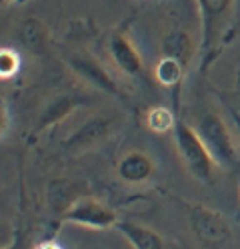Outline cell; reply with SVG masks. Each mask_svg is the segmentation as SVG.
Returning <instances> with one entry per match:
<instances>
[{"mask_svg":"<svg viewBox=\"0 0 240 249\" xmlns=\"http://www.w3.org/2000/svg\"><path fill=\"white\" fill-rule=\"evenodd\" d=\"M232 0H198L202 16V50L208 52L222 30V22L228 16Z\"/></svg>","mask_w":240,"mask_h":249,"instance_id":"5b68a950","label":"cell"},{"mask_svg":"<svg viewBox=\"0 0 240 249\" xmlns=\"http://www.w3.org/2000/svg\"><path fill=\"white\" fill-rule=\"evenodd\" d=\"M116 172H118V178L124 183L138 185V183H144L152 178L154 161L148 154L140 152V150H132V152H128V154H124L122 158H120Z\"/></svg>","mask_w":240,"mask_h":249,"instance_id":"52a82bcc","label":"cell"},{"mask_svg":"<svg viewBox=\"0 0 240 249\" xmlns=\"http://www.w3.org/2000/svg\"><path fill=\"white\" fill-rule=\"evenodd\" d=\"M174 114L164 106H154L146 112V128L154 134H168L176 126Z\"/></svg>","mask_w":240,"mask_h":249,"instance_id":"4fadbf2b","label":"cell"},{"mask_svg":"<svg viewBox=\"0 0 240 249\" xmlns=\"http://www.w3.org/2000/svg\"><path fill=\"white\" fill-rule=\"evenodd\" d=\"M116 230L130 243L132 249H164L162 235L146 225H140L136 221H120L118 219Z\"/></svg>","mask_w":240,"mask_h":249,"instance_id":"ba28073f","label":"cell"},{"mask_svg":"<svg viewBox=\"0 0 240 249\" xmlns=\"http://www.w3.org/2000/svg\"><path fill=\"white\" fill-rule=\"evenodd\" d=\"M18 70H20V56L14 50H10V48L0 50V78L8 80Z\"/></svg>","mask_w":240,"mask_h":249,"instance_id":"2e32d148","label":"cell"},{"mask_svg":"<svg viewBox=\"0 0 240 249\" xmlns=\"http://www.w3.org/2000/svg\"><path fill=\"white\" fill-rule=\"evenodd\" d=\"M36 249H62L58 243H54V241H44V243H40Z\"/></svg>","mask_w":240,"mask_h":249,"instance_id":"e0dca14e","label":"cell"},{"mask_svg":"<svg viewBox=\"0 0 240 249\" xmlns=\"http://www.w3.org/2000/svg\"><path fill=\"white\" fill-rule=\"evenodd\" d=\"M186 74V66L182 62H178L174 58H168V56H162L156 66H154V78L158 84H162L166 88H172V86H178L180 82H182Z\"/></svg>","mask_w":240,"mask_h":249,"instance_id":"7c38bea8","label":"cell"},{"mask_svg":"<svg viewBox=\"0 0 240 249\" xmlns=\"http://www.w3.org/2000/svg\"><path fill=\"white\" fill-rule=\"evenodd\" d=\"M60 221L90 227V230H108V227H116L118 215L112 207L102 201L94 197H80L72 201V205L60 217Z\"/></svg>","mask_w":240,"mask_h":249,"instance_id":"277c9868","label":"cell"},{"mask_svg":"<svg viewBox=\"0 0 240 249\" xmlns=\"http://www.w3.org/2000/svg\"><path fill=\"white\" fill-rule=\"evenodd\" d=\"M190 230L194 231L196 239L208 249H220L224 247L230 237V225L218 213L206 205H194L190 210Z\"/></svg>","mask_w":240,"mask_h":249,"instance_id":"3957f363","label":"cell"},{"mask_svg":"<svg viewBox=\"0 0 240 249\" xmlns=\"http://www.w3.org/2000/svg\"><path fill=\"white\" fill-rule=\"evenodd\" d=\"M236 118V124H238V130H240V116H234Z\"/></svg>","mask_w":240,"mask_h":249,"instance_id":"d6986e66","label":"cell"},{"mask_svg":"<svg viewBox=\"0 0 240 249\" xmlns=\"http://www.w3.org/2000/svg\"><path fill=\"white\" fill-rule=\"evenodd\" d=\"M70 66L72 70L80 76V78H84L88 84L100 88V90H106L110 94H116V84H114V80L108 76V72L98 64V62H94L92 58H86V56H74L70 60Z\"/></svg>","mask_w":240,"mask_h":249,"instance_id":"9c48e42d","label":"cell"},{"mask_svg":"<svg viewBox=\"0 0 240 249\" xmlns=\"http://www.w3.org/2000/svg\"><path fill=\"white\" fill-rule=\"evenodd\" d=\"M196 130L200 138H202L204 146L208 148L212 160L216 161V165L230 170L236 163V148L224 120L218 114H204Z\"/></svg>","mask_w":240,"mask_h":249,"instance_id":"7a4b0ae2","label":"cell"},{"mask_svg":"<svg viewBox=\"0 0 240 249\" xmlns=\"http://www.w3.org/2000/svg\"><path fill=\"white\" fill-rule=\"evenodd\" d=\"M74 108V100L70 98H58L56 102H52L50 106L46 108L44 116H42V122H40V126H48V124H54V122H60L62 118H66L70 114V110Z\"/></svg>","mask_w":240,"mask_h":249,"instance_id":"9a60e30c","label":"cell"},{"mask_svg":"<svg viewBox=\"0 0 240 249\" xmlns=\"http://www.w3.org/2000/svg\"><path fill=\"white\" fill-rule=\"evenodd\" d=\"M0 2H2V6H8V4H12L14 0H0Z\"/></svg>","mask_w":240,"mask_h":249,"instance_id":"ac0fdd59","label":"cell"},{"mask_svg":"<svg viewBox=\"0 0 240 249\" xmlns=\"http://www.w3.org/2000/svg\"><path fill=\"white\" fill-rule=\"evenodd\" d=\"M44 26L42 22H38L34 18H28L26 22H22V42L26 44V48H30L32 52H40L44 48Z\"/></svg>","mask_w":240,"mask_h":249,"instance_id":"5bb4252c","label":"cell"},{"mask_svg":"<svg viewBox=\"0 0 240 249\" xmlns=\"http://www.w3.org/2000/svg\"><path fill=\"white\" fill-rule=\"evenodd\" d=\"M108 52L110 58L114 62V66L122 72L124 76H140L142 74V58H140L138 50L134 48V44L124 36V34H112L108 40Z\"/></svg>","mask_w":240,"mask_h":249,"instance_id":"8992f818","label":"cell"},{"mask_svg":"<svg viewBox=\"0 0 240 249\" xmlns=\"http://www.w3.org/2000/svg\"><path fill=\"white\" fill-rule=\"evenodd\" d=\"M174 134V143H176V152L182 160L184 168L196 178L202 181H210L216 161L212 160L208 148L204 146L202 138H200L198 130H194L192 126L184 124L182 120L176 122V126L172 130Z\"/></svg>","mask_w":240,"mask_h":249,"instance_id":"6da1fadb","label":"cell"},{"mask_svg":"<svg viewBox=\"0 0 240 249\" xmlns=\"http://www.w3.org/2000/svg\"><path fill=\"white\" fill-rule=\"evenodd\" d=\"M162 56L174 58L188 68L190 60L194 56V42L188 32L184 30H172L162 42Z\"/></svg>","mask_w":240,"mask_h":249,"instance_id":"8fae6325","label":"cell"},{"mask_svg":"<svg viewBox=\"0 0 240 249\" xmlns=\"http://www.w3.org/2000/svg\"><path fill=\"white\" fill-rule=\"evenodd\" d=\"M108 130H110V122L106 118H92L72 134V138L66 142V146L70 150L92 148L108 136Z\"/></svg>","mask_w":240,"mask_h":249,"instance_id":"30bf717a","label":"cell"}]
</instances>
